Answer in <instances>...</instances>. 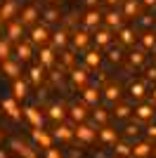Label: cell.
I'll list each match as a JSON object with an SVG mask.
<instances>
[{
  "instance_id": "49",
  "label": "cell",
  "mask_w": 156,
  "mask_h": 158,
  "mask_svg": "<svg viewBox=\"0 0 156 158\" xmlns=\"http://www.w3.org/2000/svg\"><path fill=\"white\" fill-rule=\"evenodd\" d=\"M149 102H151V104L156 106V87H154V90H151V99H149Z\"/></svg>"
},
{
  "instance_id": "21",
  "label": "cell",
  "mask_w": 156,
  "mask_h": 158,
  "mask_svg": "<svg viewBox=\"0 0 156 158\" xmlns=\"http://www.w3.org/2000/svg\"><path fill=\"white\" fill-rule=\"evenodd\" d=\"M47 118H52V120H62L66 118V106L62 104V102H54V104H50L47 106Z\"/></svg>"
},
{
  "instance_id": "23",
  "label": "cell",
  "mask_w": 156,
  "mask_h": 158,
  "mask_svg": "<svg viewBox=\"0 0 156 158\" xmlns=\"http://www.w3.org/2000/svg\"><path fill=\"white\" fill-rule=\"evenodd\" d=\"M118 43L128 45V47H135V28H130V26L118 28Z\"/></svg>"
},
{
  "instance_id": "36",
  "label": "cell",
  "mask_w": 156,
  "mask_h": 158,
  "mask_svg": "<svg viewBox=\"0 0 156 158\" xmlns=\"http://www.w3.org/2000/svg\"><path fill=\"white\" fill-rule=\"evenodd\" d=\"M92 118H95V123L102 127V125H106L109 113H106V109H102V106H95V109H92Z\"/></svg>"
},
{
  "instance_id": "47",
  "label": "cell",
  "mask_w": 156,
  "mask_h": 158,
  "mask_svg": "<svg viewBox=\"0 0 156 158\" xmlns=\"http://www.w3.org/2000/svg\"><path fill=\"white\" fill-rule=\"evenodd\" d=\"M144 73H147V80H156V66H149Z\"/></svg>"
},
{
  "instance_id": "13",
  "label": "cell",
  "mask_w": 156,
  "mask_h": 158,
  "mask_svg": "<svg viewBox=\"0 0 156 158\" xmlns=\"http://www.w3.org/2000/svg\"><path fill=\"white\" fill-rule=\"evenodd\" d=\"M99 61H102V52H99V47L85 50V54H83V69H95V66H99Z\"/></svg>"
},
{
  "instance_id": "32",
  "label": "cell",
  "mask_w": 156,
  "mask_h": 158,
  "mask_svg": "<svg viewBox=\"0 0 156 158\" xmlns=\"http://www.w3.org/2000/svg\"><path fill=\"white\" fill-rule=\"evenodd\" d=\"M66 35H69V28L59 26L57 31L52 33V47H64L66 45Z\"/></svg>"
},
{
  "instance_id": "25",
  "label": "cell",
  "mask_w": 156,
  "mask_h": 158,
  "mask_svg": "<svg viewBox=\"0 0 156 158\" xmlns=\"http://www.w3.org/2000/svg\"><path fill=\"white\" fill-rule=\"evenodd\" d=\"M83 92V102L85 104H92V106H97V99H99V94H102V87H83L80 90Z\"/></svg>"
},
{
  "instance_id": "2",
  "label": "cell",
  "mask_w": 156,
  "mask_h": 158,
  "mask_svg": "<svg viewBox=\"0 0 156 158\" xmlns=\"http://www.w3.org/2000/svg\"><path fill=\"white\" fill-rule=\"evenodd\" d=\"M73 132H76V139H78V142H83V144H90L92 139L99 135L95 127L85 125V123H76V125H73Z\"/></svg>"
},
{
  "instance_id": "53",
  "label": "cell",
  "mask_w": 156,
  "mask_h": 158,
  "mask_svg": "<svg viewBox=\"0 0 156 158\" xmlns=\"http://www.w3.org/2000/svg\"><path fill=\"white\" fill-rule=\"evenodd\" d=\"M47 2H59V0H47Z\"/></svg>"
},
{
  "instance_id": "39",
  "label": "cell",
  "mask_w": 156,
  "mask_h": 158,
  "mask_svg": "<svg viewBox=\"0 0 156 158\" xmlns=\"http://www.w3.org/2000/svg\"><path fill=\"white\" fill-rule=\"evenodd\" d=\"M12 90H14V99H24L26 94H28V90H26V83L21 78H17L12 83Z\"/></svg>"
},
{
  "instance_id": "20",
  "label": "cell",
  "mask_w": 156,
  "mask_h": 158,
  "mask_svg": "<svg viewBox=\"0 0 156 158\" xmlns=\"http://www.w3.org/2000/svg\"><path fill=\"white\" fill-rule=\"evenodd\" d=\"M21 111H24V116L28 118V123H31L33 127H43V113H40L36 106H24Z\"/></svg>"
},
{
  "instance_id": "30",
  "label": "cell",
  "mask_w": 156,
  "mask_h": 158,
  "mask_svg": "<svg viewBox=\"0 0 156 158\" xmlns=\"http://www.w3.org/2000/svg\"><path fill=\"white\" fill-rule=\"evenodd\" d=\"M140 7H142V0H125L123 5V14L125 17H140Z\"/></svg>"
},
{
  "instance_id": "33",
  "label": "cell",
  "mask_w": 156,
  "mask_h": 158,
  "mask_svg": "<svg viewBox=\"0 0 156 158\" xmlns=\"http://www.w3.org/2000/svg\"><path fill=\"white\" fill-rule=\"evenodd\" d=\"M128 92H130V97L135 99V102H142L144 99V83H140V80H132V83H130L128 85Z\"/></svg>"
},
{
  "instance_id": "15",
  "label": "cell",
  "mask_w": 156,
  "mask_h": 158,
  "mask_svg": "<svg viewBox=\"0 0 156 158\" xmlns=\"http://www.w3.org/2000/svg\"><path fill=\"white\" fill-rule=\"evenodd\" d=\"M69 116L73 118V123H83L88 118V109H85V102H76V104L69 106Z\"/></svg>"
},
{
  "instance_id": "48",
  "label": "cell",
  "mask_w": 156,
  "mask_h": 158,
  "mask_svg": "<svg viewBox=\"0 0 156 158\" xmlns=\"http://www.w3.org/2000/svg\"><path fill=\"white\" fill-rule=\"evenodd\" d=\"M97 2H99V0H83V5L90 7V10H95V7H97Z\"/></svg>"
},
{
  "instance_id": "42",
  "label": "cell",
  "mask_w": 156,
  "mask_h": 158,
  "mask_svg": "<svg viewBox=\"0 0 156 158\" xmlns=\"http://www.w3.org/2000/svg\"><path fill=\"white\" fill-rule=\"evenodd\" d=\"M10 43H12L10 38H0V61L10 59Z\"/></svg>"
},
{
  "instance_id": "8",
  "label": "cell",
  "mask_w": 156,
  "mask_h": 158,
  "mask_svg": "<svg viewBox=\"0 0 156 158\" xmlns=\"http://www.w3.org/2000/svg\"><path fill=\"white\" fill-rule=\"evenodd\" d=\"M156 146L151 144V142H135L132 144V158H149L154 156Z\"/></svg>"
},
{
  "instance_id": "19",
  "label": "cell",
  "mask_w": 156,
  "mask_h": 158,
  "mask_svg": "<svg viewBox=\"0 0 156 158\" xmlns=\"http://www.w3.org/2000/svg\"><path fill=\"white\" fill-rule=\"evenodd\" d=\"M102 94L106 102H114L116 104L118 97H121V85L118 83H106V85H102Z\"/></svg>"
},
{
  "instance_id": "14",
  "label": "cell",
  "mask_w": 156,
  "mask_h": 158,
  "mask_svg": "<svg viewBox=\"0 0 156 158\" xmlns=\"http://www.w3.org/2000/svg\"><path fill=\"white\" fill-rule=\"evenodd\" d=\"M71 40H73V47H78V50H85V45L90 43V33L85 31V28H73L71 31Z\"/></svg>"
},
{
  "instance_id": "40",
  "label": "cell",
  "mask_w": 156,
  "mask_h": 158,
  "mask_svg": "<svg viewBox=\"0 0 156 158\" xmlns=\"http://www.w3.org/2000/svg\"><path fill=\"white\" fill-rule=\"evenodd\" d=\"M14 52H17V57H19L21 61H26L28 59V57H31V45H28V43H17V47H14Z\"/></svg>"
},
{
  "instance_id": "55",
  "label": "cell",
  "mask_w": 156,
  "mask_h": 158,
  "mask_svg": "<svg viewBox=\"0 0 156 158\" xmlns=\"http://www.w3.org/2000/svg\"><path fill=\"white\" fill-rule=\"evenodd\" d=\"M154 156H156V151H154Z\"/></svg>"
},
{
  "instance_id": "46",
  "label": "cell",
  "mask_w": 156,
  "mask_h": 158,
  "mask_svg": "<svg viewBox=\"0 0 156 158\" xmlns=\"http://www.w3.org/2000/svg\"><path fill=\"white\" fill-rule=\"evenodd\" d=\"M45 158H64V156H62L57 149H47V151H45Z\"/></svg>"
},
{
  "instance_id": "5",
  "label": "cell",
  "mask_w": 156,
  "mask_h": 158,
  "mask_svg": "<svg viewBox=\"0 0 156 158\" xmlns=\"http://www.w3.org/2000/svg\"><path fill=\"white\" fill-rule=\"evenodd\" d=\"M0 109H2V113H7L12 120H21V109L17 106V102L10 97H2L0 99Z\"/></svg>"
},
{
  "instance_id": "43",
  "label": "cell",
  "mask_w": 156,
  "mask_h": 158,
  "mask_svg": "<svg viewBox=\"0 0 156 158\" xmlns=\"http://www.w3.org/2000/svg\"><path fill=\"white\" fill-rule=\"evenodd\" d=\"M137 21H140V26H144L147 31H154V17H151V14H140Z\"/></svg>"
},
{
  "instance_id": "18",
  "label": "cell",
  "mask_w": 156,
  "mask_h": 158,
  "mask_svg": "<svg viewBox=\"0 0 156 158\" xmlns=\"http://www.w3.org/2000/svg\"><path fill=\"white\" fill-rule=\"evenodd\" d=\"M69 76H71V83H73V85H78L80 90L85 87V83H88V69L76 66V69H71V71H69Z\"/></svg>"
},
{
  "instance_id": "29",
  "label": "cell",
  "mask_w": 156,
  "mask_h": 158,
  "mask_svg": "<svg viewBox=\"0 0 156 158\" xmlns=\"http://www.w3.org/2000/svg\"><path fill=\"white\" fill-rule=\"evenodd\" d=\"M132 111H135V109H130V104H125V102H116V104H114V109H111V113H114V116H116V118H130V116H132Z\"/></svg>"
},
{
  "instance_id": "37",
  "label": "cell",
  "mask_w": 156,
  "mask_h": 158,
  "mask_svg": "<svg viewBox=\"0 0 156 158\" xmlns=\"http://www.w3.org/2000/svg\"><path fill=\"white\" fill-rule=\"evenodd\" d=\"M59 17H62V14H59L57 7H45V10H43V24H54Z\"/></svg>"
},
{
  "instance_id": "41",
  "label": "cell",
  "mask_w": 156,
  "mask_h": 158,
  "mask_svg": "<svg viewBox=\"0 0 156 158\" xmlns=\"http://www.w3.org/2000/svg\"><path fill=\"white\" fill-rule=\"evenodd\" d=\"M78 17H83V14H78V12H69V14H64L62 17V26L64 28H76V21H78Z\"/></svg>"
},
{
  "instance_id": "50",
  "label": "cell",
  "mask_w": 156,
  "mask_h": 158,
  "mask_svg": "<svg viewBox=\"0 0 156 158\" xmlns=\"http://www.w3.org/2000/svg\"><path fill=\"white\" fill-rule=\"evenodd\" d=\"M142 5H147V7H151V5H156V0H142Z\"/></svg>"
},
{
  "instance_id": "45",
  "label": "cell",
  "mask_w": 156,
  "mask_h": 158,
  "mask_svg": "<svg viewBox=\"0 0 156 158\" xmlns=\"http://www.w3.org/2000/svg\"><path fill=\"white\" fill-rule=\"evenodd\" d=\"M147 139H156V123L147 125Z\"/></svg>"
},
{
  "instance_id": "51",
  "label": "cell",
  "mask_w": 156,
  "mask_h": 158,
  "mask_svg": "<svg viewBox=\"0 0 156 158\" xmlns=\"http://www.w3.org/2000/svg\"><path fill=\"white\" fill-rule=\"evenodd\" d=\"M104 2H106V5H118L121 0H104Z\"/></svg>"
},
{
  "instance_id": "16",
  "label": "cell",
  "mask_w": 156,
  "mask_h": 158,
  "mask_svg": "<svg viewBox=\"0 0 156 158\" xmlns=\"http://www.w3.org/2000/svg\"><path fill=\"white\" fill-rule=\"evenodd\" d=\"M38 64H43L45 69L54 66V50H52L50 45H43V47L38 50Z\"/></svg>"
},
{
  "instance_id": "35",
  "label": "cell",
  "mask_w": 156,
  "mask_h": 158,
  "mask_svg": "<svg viewBox=\"0 0 156 158\" xmlns=\"http://www.w3.org/2000/svg\"><path fill=\"white\" fill-rule=\"evenodd\" d=\"M62 66L66 71L76 69V54H73V50H62Z\"/></svg>"
},
{
  "instance_id": "34",
  "label": "cell",
  "mask_w": 156,
  "mask_h": 158,
  "mask_svg": "<svg viewBox=\"0 0 156 158\" xmlns=\"http://www.w3.org/2000/svg\"><path fill=\"white\" fill-rule=\"evenodd\" d=\"M0 66H2V71L10 76V78H19V64L17 61H12V59H5V61H0Z\"/></svg>"
},
{
  "instance_id": "10",
  "label": "cell",
  "mask_w": 156,
  "mask_h": 158,
  "mask_svg": "<svg viewBox=\"0 0 156 158\" xmlns=\"http://www.w3.org/2000/svg\"><path fill=\"white\" fill-rule=\"evenodd\" d=\"M144 59H147V50H144L142 45L130 47V52H128V66H142Z\"/></svg>"
},
{
  "instance_id": "4",
  "label": "cell",
  "mask_w": 156,
  "mask_h": 158,
  "mask_svg": "<svg viewBox=\"0 0 156 158\" xmlns=\"http://www.w3.org/2000/svg\"><path fill=\"white\" fill-rule=\"evenodd\" d=\"M31 137H33V142H36V144H40L43 146V149H52V132H45L43 130V127H31Z\"/></svg>"
},
{
  "instance_id": "1",
  "label": "cell",
  "mask_w": 156,
  "mask_h": 158,
  "mask_svg": "<svg viewBox=\"0 0 156 158\" xmlns=\"http://www.w3.org/2000/svg\"><path fill=\"white\" fill-rule=\"evenodd\" d=\"M10 149L14 153H19L21 158H38L36 156V149L31 144H26L24 139H19V137H10Z\"/></svg>"
},
{
  "instance_id": "9",
  "label": "cell",
  "mask_w": 156,
  "mask_h": 158,
  "mask_svg": "<svg viewBox=\"0 0 156 158\" xmlns=\"http://www.w3.org/2000/svg\"><path fill=\"white\" fill-rule=\"evenodd\" d=\"M47 40H50V35H47V24H36V26L31 28V43L43 47Z\"/></svg>"
},
{
  "instance_id": "44",
  "label": "cell",
  "mask_w": 156,
  "mask_h": 158,
  "mask_svg": "<svg viewBox=\"0 0 156 158\" xmlns=\"http://www.w3.org/2000/svg\"><path fill=\"white\" fill-rule=\"evenodd\" d=\"M137 132H140V120H135V123H128V125H125V135H128V137H132V135L137 137Z\"/></svg>"
},
{
  "instance_id": "56",
  "label": "cell",
  "mask_w": 156,
  "mask_h": 158,
  "mask_svg": "<svg viewBox=\"0 0 156 158\" xmlns=\"http://www.w3.org/2000/svg\"><path fill=\"white\" fill-rule=\"evenodd\" d=\"M0 21H2V19H0Z\"/></svg>"
},
{
  "instance_id": "38",
  "label": "cell",
  "mask_w": 156,
  "mask_h": 158,
  "mask_svg": "<svg viewBox=\"0 0 156 158\" xmlns=\"http://www.w3.org/2000/svg\"><path fill=\"white\" fill-rule=\"evenodd\" d=\"M106 57H109V61H116V64H118V61L123 59V47L118 45V43H116V45H109V50H106Z\"/></svg>"
},
{
  "instance_id": "27",
  "label": "cell",
  "mask_w": 156,
  "mask_h": 158,
  "mask_svg": "<svg viewBox=\"0 0 156 158\" xmlns=\"http://www.w3.org/2000/svg\"><path fill=\"white\" fill-rule=\"evenodd\" d=\"M97 132H99V139H102L104 144H111V146H114V144L118 142V135H116V130H114V127H109V125H102Z\"/></svg>"
},
{
  "instance_id": "11",
  "label": "cell",
  "mask_w": 156,
  "mask_h": 158,
  "mask_svg": "<svg viewBox=\"0 0 156 158\" xmlns=\"http://www.w3.org/2000/svg\"><path fill=\"white\" fill-rule=\"evenodd\" d=\"M92 40H95V47H109L111 45V31H109V26L95 28V31H92Z\"/></svg>"
},
{
  "instance_id": "24",
  "label": "cell",
  "mask_w": 156,
  "mask_h": 158,
  "mask_svg": "<svg viewBox=\"0 0 156 158\" xmlns=\"http://www.w3.org/2000/svg\"><path fill=\"white\" fill-rule=\"evenodd\" d=\"M111 151L116 158H132V144L128 142H116V144L111 146Z\"/></svg>"
},
{
  "instance_id": "7",
  "label": "cell",
  "mask_w": 156,
  "mask_h": 158,
  "mask_svg": "<svg viewBox=\"0 0 156 158\" xmlns=\"http://www.w3.org/2000/svg\"><path fill=\"white\" fill-rule=\"evenodd\" d=\"M52 137L57 139V142H71L76 139V132H73V125H54L52 127Z\"/></svg>"
},
{
  "instance_id": "54",
  "label": "cell",
  "mask_w": 156,
  "mask_h": 158,
  "mask_svg": "<svg viewBox=\"0 0 156 158\" xmlns=\"http://www.w3.org/2000/svg\"><path fill=\"white\" fill-rule=\"evenodd\" d=\"M0 142H2V130H0Z\"/></svg>"
},
{
  "instance_id": "28",
  "label": "cell",
  "mask_w": 156,
  "mask_h": 158,
  "mask_svg": "<svg viewBox=\"0 0 156 158\" xmlns=\"http://www.w3.org/2000/svg\"><path fill=\"white\" fill-rule=\"evenodd\" d=\"M17 12V0H5L0 5V19L2 21H12V14Z\"/></svg>"
},
{
  "instance_id": "12",
  "label": "cell",
  "mask_w": 156,
  "mask_h": 158,
  "mask_svg": "<svg viewBox=\"0 0 156 158\" xmlns=\"http://www.w3.org/2000/svg\"><path fill=\"white\" fill-rule=\"evenodd\" d=\"M123 12H118V10H109V12H104V24L109 28H123Z\"/></svg>"
},
{
  "instance_id": "22",
  "label": "cell",
  "mask_w": 156,
  "mask_h": 158,
  "mask_svg": "<svg viewBox=\"0 0 156 158\" xmlns=\"http://www.w3.org/2000/svg\"><path fill=\"white\" fill-rule=\"evenodd\" d=\"M45 78V66L43 64H31L28 66V80H31L33 85H40Z\"/></svg>"
},
{
  "instance_id": "31",
  "label": "cell",
  "mask_w": 156,
  "mask_h": 158,
  "mask_svg": "<svg viewBox=\"0 0 156 158\" xmlns=\"http://www.w3.org/2000/svg\"><path fill=\"white\" fill-rule=\"evenodd\" d=\"M140 45H142L144 50H156V33L154 31L140 33Z\"/></svg>"
},
{
  "instance_id": "6",
  "label": "cell",
  "mask_w": 156,
  "mask_h": 158,
  "mask_svg": "<svg viewBox=\"0 0 156 158\" xmlns=\"http://www.w3.org/2000/svg\"><path fill=\"white\" fill-rule=\"evenodd\" d=\"M99 21H104L102 10H88V12L83 14V28H85V31H90V28L95 31Z\"/></svg>"
},
{
  "instance_id": "17",
  "label": "cell",
  "mask_w": 156,
  "mask_h": 158,
  "mask_svg": "<svg viewBox=\"0 0 156 158\" xmlns=\"http://www.w3.org/2000/svg\"><path fill=\"white\" fill-rule=\"evenodd\" d=\"M21 33H24V24H21L19 19L7 21V38H10V40L19 43V40H21Z\"/></svg>"
},
{
  "instance_id": "26",
  "label": "cell",
  "mask_w": 156,
  "mask_h": 158,
  "mask_svg": "<svg viewBox=\"0 0 156 158\" xmlns=\"http://www.w3.org/2000/svg\"><path fill=\"white\" fill-rule=\"evenodd\" d=\"M36 17H38V5H28V7H24V10H21L19 21L24 24V26H28V24H33V21H36Z\"/></svg>"
},
{
  "instance_id": "52",
  "label": "cell",
  "mask_w": 156,
  "mask_h": 158,
  "mask_svg": "<svg viewBox=\"0 0 156 158\" xmlns=\"http://www.w3.org/2000/svg\"><path fill=\"white\" fill-rule=\"evenodd\" d=\"M0 158H10V156H7V151H2V149H0Z\"/></svg>"
},
{
  "instance_id": "3",
  "label": "cell",
  "mask_w": 156,
  "mask_h": 158,
  "mask_svg": "<svg viewBox=\"0 0 156 158\" xmlns=\"http://www.w3.org/2000/svg\"><path fill=\"white\" fill-rule=\"evenodd\" d=\"M156 113V106L151 104V102H140V104L135 106V118L142 120V123H149L151 118H154Z\"/></svg>"
}]
</instances>
